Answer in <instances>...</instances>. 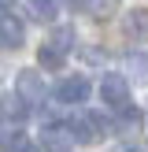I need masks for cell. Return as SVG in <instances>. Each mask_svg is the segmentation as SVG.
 <instances>
[{
	"instance_id": "cell-1",
	"label": "cell",
	"mask_w": 148,
	"mask_h": 152,
	"mask_svg": "<svg viewBox=\"0 0 148 152\" xmlns=\"http://www.w3.org/2000/svg\"><path fill=\"white\" fill-rule=\"evenodd\" d=\"M107 119L100 115V111H89V115H78V119H70L67 123V134L74 137V145H93L96 137H100L104 130H107Z\"/></svg>"
},
{
	"instance_id": "cell-2",
	"label": "cell",
	"mask_w": 148,
	"mask_h": 152,
	"mask_svg": "<svg viewBox=\"0 0 148 152\" xmlns=\"http://www.w3.org/2000/svg\"><path fill=\"white\" fill-rule=\"evenodd\" d=\"M100 100L107 104V108H126L130 104V82H126V74H115V71H107L100 78Z\"/></svg>"
},
{
	"instance_id": "cell-3",
	"label": "cell",
	"mask_w": 148,
	"mask_h": 152,
	"mask_svg": "<svg viewBox=\"0 0 148 152\" xmlns=\"http://www.w3.org/2000/svg\"><path fill=\"white\" fill-rule=\"evenodd\" d=\"M26 45V22L11 11H0V48L4 52H19Z\"/></svg>"
},
{
	"instance_id": "cell-4",
	"label": "cell",
	"mask_w": 148,
	"mask_h": 152,
	"mask_svg": "<svg viewBox=\"0 0 148 152\" xmlns=\"http://www.w3.org/2000/svg\"><path fill=\"white\" fill-rule=\"evenodd\" d=\"M15 96H19L22 104H37V100H44V74H37L33 67L19 71V74H15Z\"/></svg>"
},
{
	"instance_id": "cell-5",
	"label": "cell",
	"mask_w": 148,
	"mask_h": 152,
	"mask_svg": "<svg viewBox=\"0 0 148 152\" xmlns=\"http://www.w3.org/2000/svg\"><path fill=\"white\" fill-rule=\"evenodd\" d=\"M89 89H93V86H89L85 74H67V78L56 86V100L59 104H85Z\"/></svg>"
},
{
	"instance_id": "cell-6",
	"label": "cell",
	"mask_w": 148,
	"mask_h": 152,
	"mask_svg": "<svg viewBox=\"0 0 148 152\" xmlns=\"http://www.w3.org/2000/svg\"><path fill=\"white\" fill-rule=\"evenodd\" d=\"M37 145H41V152H74V137L70 134H67V126H44L41 130V141H37Z\"/></svg>"
},
{
	"instance_id": "cell-7",
	"label": "cell",
	"mask_w": 148,
	"mask_h": 152,
	"mask_svg": "<svg viewBox=\"0 0 148 152\" xmlns=\"http://www.w3.org/2000/svg\"><path fill=\"white\" fill-rule=\"evenodd\" d=\"M141 126H144V111H137L133 104L118 108V119H115V130H118V134H137Z\"/></svg>"
},
{
	"instance_id": "cell-8",
	"label": "cell",
	"mask_w": 148,
	"mask_h": 152,
	"mask_svg": "<svg viewBox=\"0 0 148 152\" xmlns=\"http://www.w3.org/2000/svg\"><path fill=\"white\" fill-rule=\"evenodd\" d=\"M0 115H4L7 123H15V126H19V123H26V115H30V104H22L19 96H7V100L0 104Z\"/></svg>"
},
{
	"instance_id": "cell-9",
	"label": "cell",
	"mask_w": 148,
	"mask_h": 152,
	"mask_svg": "<svg viewBox=\"0 0 148 152\" xmlns=\"http://www.w3.org/2000/svg\"><path fill=\"white\" fill-rule=\"evenodd\" d=\"M126 34L130 37H148V7H133L126 15Z\"/></svg>"
},
{
	"instance_id": "cell-10",
	"label": "cell",
	"mask_w": 148,
	"mask_h": 152,
	"mask_svg": "<svg viewBox=\"0 0 148 152\" xmlns=\"http://www.w3.org/2000/svg\"><path fill=\"white\" fill-rule=\"evenodd\" d=\"M37 63H41L44 71H59V67H63V52H56L52 45H41V48H37Z\"/></svg>"
},
{
	"instance_id": "cell-11",
	"label": "cell",
	"mask_w": 148,
	"mask_h": 152,
	"mask_svg": "<svg viewBox=\"0 0 148 152\" xmlns=\"http://www.w3.org/2000/svg\"><path fill=\"white\" fill-rule=\"evenodd\" d=\"M89 4V15H96V19H111V15L122 7V0H85Z\"/></svg>"
},
{
	"instance_id": "cell-12",
	"label": "cell",
	"mask_w": 148,
	"mask_h": 152,
	"mask_svg": "<svg viewBox=\"0 0 148 152\" xmlns=\"http://www.w3.org/2000/svg\"><path fill=\"white\" fill-rule=\"evenodd\" d=\"M30 15L37 22H52L56 19V0H30Z\"/></svg>"
},
{
	"instance_id": "cell-13",
	"label": "cell",
	"mask_w": 148,
	"mask_h": 152,
	"mask_svg": "<svg viewBox=\"0 0 148 152\" xmlns=\"http://www.w3.org/2000/svg\"><path fill=\"white\" fill-rule=\"evenodd\" d=\"M48 45H52L56 52H67V48H74V45H78V34H74L70 26H59V30H56V37H52Z\"/></svg>"
},
{
	"instance_id": "cell-14",
	"label": "cell",
	"mask_w": 148,
	"mask_h": 152,
	"mask_svg": "<svg viewBox=\"0 0 148 152\" xmlns=\"http://www.w3.org/2000/svg\"><path fill=\"white\" fill-rule=\"evenodd\" d=\"M130 71H137V82H148V56L133 52L130 56Z\"/></svg>"
},
{
	"instance_id": "cell-15",
	"label": "cell",
	"mask_w": 148,
	"mask_h": 152,
	"mask_svg": "<svg viewBox=\"0 0 148 152\" xmlns=\"http://www.w3.org/2000/svg\"><path fill=\"white\" fill-rule=\"evenodd\" d=\"M11 152H37V148H33V145H30V141H26V137H22V141H19V145H15Z\"/></svg>"
},
{
	"instance_id": "cell-16",
	"label": "cell",
	"mask_w": 148,
	"mask_h": 152,
	"mask_svg": "<svg viewBox=\"0 0 148 152\" xmlns=\"http://www.w3.org/2000/svg\"><path fill=\"white\" fill-rule=\"evenodd\" d=\"M15 7V0H0V11H11Z\"/></svg>"
},
{
	"instance_id": "cell-17",
	"label": "cell",
	"mask_w": 148,
	"mask_h": 152,
	"mask_svg": "<svg viewBox=\"0 0 148 152\" xmlns=\"http://www.w3.org/2000/svg\"><path fill=\"white\" fill-rule=\"evenodd\" d=\"M122 152H148L144 145H130V148H122Z\"/></svg>"
},
{
	"instance_id": "cell-18",
	"label": "cell",
	"mask_w": 148,
	"mask_h": 152,
	"mask_svg": "<svg viewBox=\"0 0 148 152\" xmlns=\"http://www.w3.org/2000/svg\"><path fill=\"white\" fill-rule=\"evenodd\" d=\"M70 4H78V0H70Z\"/></svg>"
}]
</instances>
